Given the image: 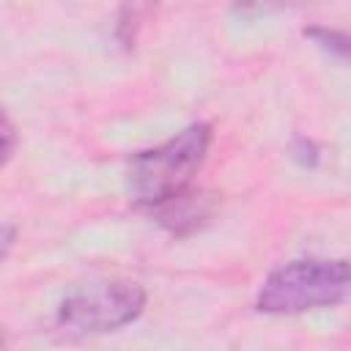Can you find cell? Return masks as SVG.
<instances>
[{
    "mask_svg": "<svg viewBox=\"0 0 351 351\" xmlns=\"http://www.w3.org/2000/svg\"><path fill=\"white\" fill-rule=\"evenodd\" d=\"M159 219L173 230V233H184L197 228L208 214H211V200L206 195H186V189L159 206H154Z\"/></svg>",
    "mask_w": 351,
    "mask_h": 351,
    "instance_id": "cell-4",
    "label": "cell"
},
{
    "mask_svg": "<svg viewBox=\"0 0 351 351\" xmlns=\"http://www.w3.org/2000/svg\"><path fill=\"white\" fill-rule=\"evenodd\" d=\"M346 296H348V263L343 258L337 261L307 258L274 269L263 280L255 307L271 315H291V313L340 304L346 302Z\"/></svg>",
    "mask_w": 351,
    "mask_h": 351,
    "instance_id": "cell-2",
    "label": "cell"
},
{
    "mask_svg": "<svg viewBox=\"0 0 351 351\" xmlns=\"http://www.w3.org/2000/svg\"><path fill=\"white\" fill-rule=\"evenodd\" d=\"M304 36L313 38L318 47L335 52L337 58H346V52H348V38H346L340 30H329V27H307Z\"/></svg>",
    "mask_w": 351,
    "mask_h": 351,
    "instance_id": "cell-5",
    "label": "cell"
},
{
    "mask_svg": "<svg viewBox=\"0 0 351 351\" xmlns=\"http://www.w3.org/2000/svg\"><path fill=\"white\" fill-rule=\"evenodd\" d=\"M14 148H16V126H14V121L0 110V167L11 159Z\"/></svg>",
    "mask_w": 351,
    "mask_h": 351,
    "instance_id": "cell-7",
    "label": "cell"
},
{
    "mask_svg": "<svg viewBox=\"0 0 351 351\" xmlns=\"http://www.w3.org/2000/svg\"><path fill=\"white\" fill-rule=\"evenodd\" d=\"M14 241H16V228L8 225V222H0V261H5V255L14 247Z\"/></svg>",
    "mask_w": 351,
    "mask_h": 351,
    "instance_id": "cell-9",
    "label": "cell"
},
{
    "mask_svg": "<svg viewBox=\"0 0 351 351\" xmlns=\"http://www.w3.org/2000/svg\"><path fill=\"white\" fill-rule=\"evenodd\" d=\"M145 307V291L129 280L93 282L60 302L58 324L66 332L99 335L132 324Z\"/></svg>",
    "mask_w": 351,
    "mask_h": 351,
    "instance_id": "cell-3",
    "label": "cell"
},
{
    "mask_svg": "<svg viewBox=\"0 0 351 351\" xmlns=\"http://www.w3.org/2000/svg\"><path fill=\"white\" fill-rule=\"evenodd\" d=\"M145 5L140 0H126L123 3V11H121V22H118V36L123 38V44H132L134 41V30L140 25V16H143Z\"/></svg>",
    "mask_w": 351,
    "mask_h": 351,
    "instance_id": "cell-6",
    "label": "cell"
},
{
    "mask_svg": "<svg viewBox=\"0 0 351 351\" xmlns=\"http://www.w3.org/2000/svg\"><path fill=\"white\" fill-rule=\"evenodd\" d=\"M293 154H296V159L302 162V165H315L318 162V151H315V145L310 143V140H304V137H299L296 143H293Z\"/></svg>",
    "mask_w": 351,
    "mask_h": 351,
    "instance_id": "cell-8",
    "label": "cell"
},
{
    "mask_svg": "<svg viewBox=\"0 0 351 351\" xmlns=\"http://www.w3.org/2000/svg\"><path fill=\"white\" fill-rule=\"evenodd\" d=\"M211 145V126L192 123L181 129L167 143L140 151L129 159L126 170V192L137 206H159L176 195H181L192 176L206 162Z\"/></svg>",
    "mask_w": 351,
    "mask_h": 351,
    "instance_id": "cell-1",
    "label": "cell"
},
{
    "mask_svg": "<svg viewBox=\"0 0 351 351\" xmlns=\"http://www.w3.org/2000/svg\"><path fill=\"white\" fill-rule=\"evenodd\" d=\"M288 0H239V11H269L277 5H285Z\"/></svg>",
    "mask_w": 351,
    "mask_h": 351,
    "instance_id": "cell-10",
    "label": "cell"
}]
</instances>
